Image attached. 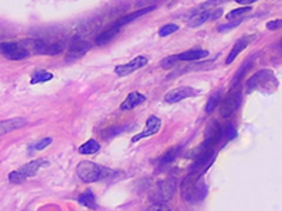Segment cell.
I'll list each match as a JSON object with an SVG mask.
<instances>
[{
  "mask_svg": "<svg viewBox=\"0 0 282 211\" xmlns=\"http://www.w3.org/2000/svg\"><path fill=\"white\" fill-rule=\"evenodd\" d=\"M182 197L189 203H198L206 197V186L201 180V174H191L181 183Z\"/></svg>",
  "mask_w": 282,
  "mask_h": 211,
  "instance_id": "6da1fadb",
  "label": "cell"
},
{
  "mask_svg": "<svg viewBox=\"0 0 282 211\" xmlns=\"http://www.w3.org/2000/svg\"><path fill=\"white\" fill-rule=\"evenodd\" d=\"M76 170H78V176L81 178V180L85 182V183L103 180L106 178H109L110 174H113V170L109 168H104V166L97 165L93 162H88V160L81 162L76 168Z\"/></svg>",
  "mask_w": 282,
  "mask_h": 211,
  "instance_id": "7a4b0ae2",
  "label": "cell"
},
{
  "mask_svg": "<svg viewBox=\"0 0 282 211\" xmlns=\"http://www.w3.org/2000/svg\"><path fill=\"white\" fill-rule=\"evenodd\" d=\"M278 88V79L271 70H260L247 80V90H262L267 93H272Z\"/></svg>",
  "mask_w": 282,
  "mask_h": 211,
  "instance_id": "3957f363",
  "label": "cell"
},
{
  "mask_svg": "<svg viewBox=\"0 0 282 211\" xmlns=\"http://www.w3.org/2000/svg\"><path fill=\"white\" fill-rule=\"evenodd\" d=\"M45 165H48V162L44 158L34 159V160H31L29 164H26L23 168H20L19 170H15V172H12V174H9V180L12 182V183H23L26 179L34 176L40 170V168H43Z\"/></svg>",
  "mask_w": 282,
  "mask_h": 211,
  "instance_id": "277c9868",
  "label": "cell"
},
{
  "mask_svg": "<svg viewBox=\"0 0 282 211\" xmlns=\"http://www.w3.org/2000/svg\"><path fill=\"white\" fill-rule=\"evenodd\" d=\"M175 182L172 180H161L158 182V184L151 193V200L154 202V204H165L175 193Z\"/></svg>",
  "mask_w": 282,
  "mask_h": 211,
  "instance_id": "5b68a950",
  "label": "cell"
},
{
  "mask_svg": "<svg viewBox=\"0 0 282 211\" xmlns=\"http://www.w3.org/2000/svg\"><path fill=\"white\" fill-rule=\"evenodd\" d=\"M220 114L222 117H230L231 114L234 113L236 110H238L240 103H241V93L238 89H231L229 92V94L224 98L223 102H220Z\"/></svg>",
  "mask_w": 282,
  "mask_h": 211,
  "instance_id": "8992f818",
  "label": "cell"
},
{
  "mask_svg": "<svg viewBox=\"0 0 282 211\" xmlns=\"http://www.w3.org/2000/svg\"><path fill=\"white\" fill-rule=\"evenodd\" d=\"M0 54L5 55L8 60H20L30 56L26 48L20 42H2L0 44Z\"/></svg>",
  "mask_w": 282,
  "mask_h": 211,
  "instance_id": "52a82bcc",
  "label": "cell"
},
{
  "mask_svg": "<svg viewBox=\"0 0 282 211\" xmlns=\"http://www.w3.org/2000/svg\"><path fill=\"white\" fill-rule=\"evenodd\" d=\"M196 94H199V90L189 88V86H181V88H177V89H172L171 92H168L165 94L164 100H165V103L172 104V103H178L184 98H192V96H196Z\"/></svg>",
  "mask_w": 282,
  "mask_h": 211,
  "instance_id": "ba28073f",
  "label": "cell"
},
{
  "mask_svg": "<svg viewBox=\"0 0 282 211\" xmlns=\"http://www.w3.org/2000/svg\"><path fill=\"white\" fill-rule=\"evenodd\" d=\"M149 64V60L146 58V56H135L133 60H130L128 64H124V65H117L116 68H114V72H116V75L117 76H127L130 75V74H133L135 70H138L140 68L143 66H146Z\"/></svg>",
  "mask_w": 282,
  "mask_h": 211,
  "instance_id": "9c48e42d",
  "label": "cell"
},
{
  "mask_svg": "<svg viewBox=\"0 0 282 211\" xmlns=\"http://www.w3.org/2000/svg\"><path fill=\"white\" fill-rule=\"evenodd\" d=\"M160 130H161V118H158L156 116H151L149 120H147V122H146L144 130L141 131L140 134H137V136L131 138V142H137L140 140H144V138L154 136Z\"/></svg>",
  "mask_w": 282,
  "mask_h": 211,
  "instance_id": "30bf717a",
  "label": "cell"
},
{
  "mask_svg": "<svg viewBox=\"0 0 282 211\" xmlns=\"http://www.w3.org/2000/svg\"><path fill=\"white\" fill-rule=\"evenodd\" d=\"M254 38H255L254 36H243L241 38H238L237 42H236L234 46L231 48L230 54H229V56H227V60H226V64H227V65H230L231 62H233V60H236L238 55H240V52L248 46V44L251 42Z\"/></svg>",
  "mask_w": 282,
  "mask_h": 211,
  "instance_id": "8fae6325",
  "label": "cell"
},
{
  "mask_svg": "<svg viewBox=\"0 0 282 211\" xmlns=\"http://www.w3.org/2000/svg\"><path fill=\"white\" fill-rule=\"evenodd\" d=\"M146 100H147V98H146L144 94H141L140 92H131V93L127 96L126 100L121 103V106H120V110H124V112H127V110L135 108L137 106L143 104Z\"/></svg>",
  "mask_w": 282,
  "mask_h": 211,
  "instance_id": "7c38bea8",
  "label": "cell"
},
{
  "mask_svg": "<svg viewBox=\"0 0 282 211\" xmlns=\"http://www.w3.org/2000/svg\"><path fill=\"white\" fill-rule=\"evenodd\" d=\"M153 10H156V6H149V8H140V10H137V12H134V13H130V14H126L123 16L121 18H119L116 23L113 24L114 27H117V28H121L123 26H126V24L131 23L133 20H135V18H138V17H141V16L147 14V13H150V12H153Z\"/></svg>",
  "mask_w": 282,
  "mask_h": 211,
  "instance_id": "4fadbf2b",
  "label": "cell"
},
{
  "mask_svg": "<svg viewBox=\"0 0 282 211\" xmlns=\"http://www.w3.org/2000/svg\"><path fill=\"white\" fill-rule=\"evenodd\" d=\"M27 124V121L24 118H10V120L0 121V136L8 134L10 131H15L24 127Z\"/></svg>",
  "mask_w": 282,
  "mask_h": 211,
  "instance_id": "5bb4252c",
  "label": "cell"
},
{
  "mask_svg": "<svg viewBox=\"0 0 282 211\" xmlns=\"http://www.w3.org/2000/svg\"><path fill=\"white\" fill-rule=\"evenodd\" d=\"M209 52L206 50H189V51H185V52L179 54L177 55V60H205L208 58Z\"/></svg>",
  "mask_w": 282,
  "mask_h": 211,
  "instance_id": "9a60e30c",
  "label": "cell"
},
{
  "mask_svg": "<svg viewBox=\"0 0 282 211\" xmlns=\"http://www.w3.org/2000/svg\"><path fill=\"white\" fill-rule=\"evenodd\" d=\"M181 150H182V146H172V148H170V150L165 152L164 155H161V156L158 158L157 164H158V165H167V164H171V162H174L175 159L178 158L179 154H181Z\"/></svg>",
  "mask_w": 282,
  "mask_h": 211,
  "instance_id": "2e32d148",
  "label": "cell"
},
{
  "mask_svg": "<svg viewBox=\"0 0 282 211\" xmlns=\"http://www.w3.org/2000/svg\"><path fill=\"white\" fill-rule=\"evenodd\" d=\"M119 28L117 27H114V26H111L109 30L103 31L100 36H97L96 38V44L99 46H106V44H109L111 40H114L116 38V36L119 34Z\"/></svg>",
  "mask_w": 282,
  "mask_h": 211,
  "instance_id": "e0dca14e",
  "label": "cell"
},
{
  "mask_svg": "<svg viewBox=\"0 0 282 211\" xmlns=\"http://www.w3.org/2000/svg\"><path fill=\"white\" fill-rule=\"evenodd\" d=\"M78 202H79L82 206L88 207V208H97L96 197H95V194H93V192H92V190H86V192H83L81 196L78 197Z\"/></svg>",
  "mask_w": 282,
  "mask_h": 211,
  "instance_id": "ac0fdd59",
  "label": "cell"
},
{
  "mask_svg": "<svg viewBox=\"0 0 282 211\" xmlns=\"http://www.w3.org/2000/svg\"><path fill=\"white\" fill-rule=\"evenodd\" d=\"M99 150H100V144L97 142L96 140H89L85 144H82L78 151L81 155H92V154H96Z\"/></svg>",
  "mask_w": 282,
  "mask_h": 211,
  "instance_id": "d6986e66",
  "label": "cell"
},
{
  "mask_svg": "<svg viewBox=\"0 0 282 211\" xmlns=\"http://www.w3.org/2000/svg\"><path fill=\"white\" fill-rule=\"evenodd\" d=\"M209 18H210V12L203 10L201 13H195V14L188 20V26H189V27H198V26H201V24H203L205 22H208Z\"/></svg>",
  "mask_w": 282,
  "mask_h": 211,
  "instance_id": "ffe728a7",
  "label": "cell"
},
{
  "mask_svg": "<svg viewBox=\"0 0 282 211\" xmlns=\"http://www.w3.org/2000/svg\"><path fill=\"white\" fill-rule=\"evenodd\" d=\"M51 72H47V70H36L33 76H31V84H38V83H45L52 79Z\"/></svg>",
  "mask_w": 282,
  "mask_h": 211,
  "instance_id": "44dd1931",
  "label": "cell"
},
{
  "mask_svg": "<svg viewBox=\"0 0 282 211\" xmlns=\"http://www.w3.org/2000/svg\"><path fill=\"white\" fill-rule=\"evenodd\" d=\"M220 103V92H216L215 94H212L210 98L208 100V104H206V113L210 114L215 112V108Z\"/></svg>",
  "mask_w": 282,
  "mask_h": 211,
  "instance_id": "7402d4cb",
  "label": "cell"
},
{
  "mask_svg": "<svg viewBox=\"0 0 282 211\" xmlns=\"http://www.w3.org/2000/svg\"><path fill=\"white\" fill-rule=\"evenodd\" d=\"M127 127H124V126H114V127H110V128L104 130L103 132V136L104 138H110V136H116L117 134H120V132H123V131H126Z\"/></svg>",
  "mask_w": 282,
  "mask_h": 211,
  "instance_id": "603a6c76",
  "label": "cell"
},
{
  "mask_svg": "<svg viewBox=\"0 0 282 211\" xmlns=\"http://www.w3.org/2000/svg\"><path fill=\"white\" fill-rule=\"evenodd\" d=\"M179 30V26L178 24H165L164 27H161V30H160V37H167V36H171L172 32H175V31Z\"/></svg>",
  "mask_w": 282,
  "mask_h": 211,
  "instance_id": "cb8c5ba5",
  "label": "cell"
},
{
  "mask_svg": "<svg viewBox=\"0 0 282 211\" xmlns=\"http://www.w3.org/2000/svg\"><path fill=\"white\" fill-rule=\"evenodd\" d=\"M223 136L226 138V141H231L237 136V130L233 124H227L224 131H223Z\"/></svg>",
  "mask_w": 282,
  "mask_h": 211,
  "instance_id": "d4e9b609",
  "label": "cell"
},
{
  "mask_svg": "<svg viewBox=\"0 0 282 211\" xmlns=\"http://www.w3.org/2000/svg\"><path fill=\"white\" fill-rule=\"evenodd\" d=\"M250 8L248 6H244V8H236V10H231L229 14L226 16V18L227 20H233V18H236V17H238V16L244 14V13H247V12H250Z\"/></svg>",
  "mask_w": 282,
  "mask_h": 211,
  "instance_id": "484cf974",
  "label": "cell"
},
{
  "mask_svg": "<svg viewBox=\"0 0 282 211\" xmlns=\"http://www.w3.org/2000/svg\"><path fill=\"white\" fill-rule=\"evenodd\" d=\"M177 62H178L177 55H171V56H167V58H164V60H161V66L165 69H171Z\"/></svg>",
  "mask_w": 282,
  "mask_h": 211,
  "instance_id": "4316f807",
  "label": "cell"
},
{
  "mask_svg": "<svg viewBox=\"0 0 282 211\" xmlns=\"http://www.w3.org/2000/svg\"><path fill=\"white\" fill-rule=\"evenodd\" d=\"M51 142H52L51 138H44V140H41L40 142L36 144V145H34L33 148H34L36 151H43V150H44V148H47V146H48V145H50Z\"/></svg>",
  "mask_w": 282,
  "mask_h": 211,
  "instance_id": "83f0119b",
  "label": "cell"
},
{
  "mask_svg": "<svg viewBox=\"0 0 282 211\" xmlns=\"http://www.w3.org/2000/svg\"><path fill=\"white\" fill-rule=\"evenodd\" d=\"M147 211H171L170 210V207L167 206V204H153V206H150Z\"/></svg>",
  "mask_w": 282,
  "mask_h": 211,
  "instance_id": "f1b7e54d",
  "label": "cell"
},
{
  "mask_svg": "<svg viewBox=\"0 0 282 211\" xmlns=\"http://www.w3.org/2000/svg\"><path fill=\"white\" fill-rule=\"evenodd\" d=\"M282 27V20L278 18V20H272V22H268L267 23V28L268 30H278Z\"/></svg>",
  "mask_w": 282,
  "mask_h": 211,
  "instance_id": "f546056e",
  "label": "cell"
},
{
  "mask_svg": "<svg viewBox=\"0 0 282 211\" xmlns=\"http://www.w3.org/2000/svg\"><path fill=\"white\" fill-rule=\"evenodd\" d=\"M240 23H241V20H237V22H233V23L226 24V26H220V27H219V31H224V30H230V28H234V27H237V26H240Z\"/></svg>",
  "mask_w": 282,
  "mask_h": 211,
  "instance_id": "4dcf8cb0",
  "label": "cell"
},
{
  "mask_svg": "<svg viewBox=\"0 0 282 211\" xmlns=\"http://www.w3.org/2000/svg\"><path fill=\"white\" fill-rule=\"evenodd\" d=\"M222 8H217V10H215V12H210V18H213V20H216V18H219L220 16H222Z\"/></svg>",
  "mask_w": 282,
  "mask_h": 211,
  "instance_id": "1f68e13d",
  "label": "cell"
},
{
  "mask_svg": "<svg viewBox=\"0 0 282 211\" xmlns=\"http://www.w3.org/2000/svg\"><path fill=\"white\" fill-rule=\"evenodd\" d=\"M237 2L240 3V4H245V6H248V8H250L255 0H237Z\"/></svg>",
  "mask_w": 282,
  "mask_h": 211,
  "instance_id": "d6a6232c",
  "label": "cell"
}]
</instances>
